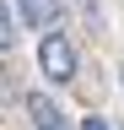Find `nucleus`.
<instances>
[{
  "instance_id": "nucleus-3",
  "label": "nucleus",
  "mask_w": 124,
  "mask_h": 130,
  "mask_svg": "<svg viewBox=\"0 0 124 130\" xmlns=\"http://www.w3.org/2000/svg\"><path fill=\"white\" fill-rule=\"evenodd\" d=\"M16 16L27 27H54L59 22V0H16Z\"/></svg>"
},
{
  "instance_id": "nucleus-5",
  "label": "nucleus",
  "mask_w": 124,
  "mask_h": 130,
  "mask_svg": "<svg viewBox=\"0 0 124 130\" xmlns=\"http://www.w3.org/2000/svg\"><path fill=\"white\" fill-rule=\"evenodd\" d=\"M81 130H119V125H108L103 114H92V119H81Z\"/></svg>"
},
{
  "instance_id": "nucleus-4",
  "label": "nucleus",
  "mask_w": 124,
  "mask_h": 130,
  "mask_svg": "<svg viewBox=\"0 0 124 130\" xmlns=\"http://www.w3.org/2000/svg\"><path fill=\"white\" fill-rule=\"evenodd\" d=\"M81 11H86V22H92V27H103V11H97V0H81Z\"/></svg>"
},
{
  "instance_id": "nucleus-1",
  "label": "nucleus",
  "mask_w": 124,
  "mask_h": 130,
  "mask_svg": "<svg viewBox=\"0 0 124 130\" xmlns=\"http://www.w3.org/2000/svg\"><path fill=\"white\" fill-rule=\"evenodd\" d=\"M38 65H43V76L49 81H65L76 76V65H81V54H76V43L65 38V32H43V43H38Z\"/></svg>"
},
{
  "instance_id": "nucleus-2",
  "label": "nucleus",
  "mask_w": 124,
  "mask_h": 130,
  "mask_svg": "<svg viewBox=\"0 0 124 130\" xmlns=\"http://www.w3.org/2000/svg\"><path fill=\"white\" fill-rule=\"evenodd\" d=\"M27 119H33V130H70L65 114H59V103L43 98V92H27Z\"/></svg>"
}]
</instances>
